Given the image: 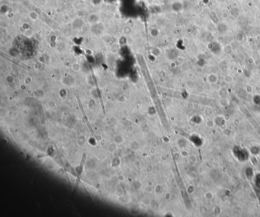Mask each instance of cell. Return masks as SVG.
<instances>
[{
    "label": "cell",
    "mask_w": 260,
    "mask_h": 217,
    "mask_svg": "<svg viewBox=\"0 0 260 217\" xmlns=\"http://www.w3.org/2000/svg\"><path fill=\"white\" fill-rule=\"evenodd\" d=\"M85 159H86V155L85 154H84L83 155V156H82V159H81L80 165V166L79 167V170H78V171L79 175H80L81 173L82 172V168H83L84 164V162L85 161Z\"/></svg>",
    "instance_id": "obj_1"
},
{
    "label": "cell",
    "mask_w": 260,
    "mask_h": 217,
    "mask_svg": "<svg viewBox=\"0 0 260 217\" xmlns=\"http://www.w3.org/2000/svg\"><path fill=\"white\" fill-rule=\"evenodd\" d=\"M170 151H171V156H172V159H173V162H174V166H175V170H176V174H177V175H178V177H180L179 171H178V168H177V164H176V160H175V157H174V153H173V151H172V150L171 149H170Z\"/></svg>",
    "instance_id": "obj_2"
},
{
    "label": "cell",
    "mask_w": 260,
    "mask_h": 217,
    "mask_svg": "<svg viewBox=\"0 0 260 217\" xmlns=\"http://www.w3.org/2000/svg\"><path fill=\"white\" fill-rule=\"evenodd\" d=\"M198 153H199V158H200V159L202 160V154H201V150L200 149H198Z\"/></svg>",
    "instance_id": "obj_3"
}]
</instances>
